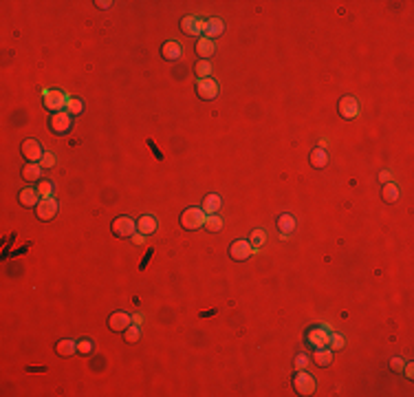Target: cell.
I'll use <instances>...</instances> for the list:
<instances>
[{
  "label": "cell",
  "mask_w": 414,
  "mask_h": 397,
  "mask_svg": "<svg viewBox=\"0 0 414 397\" xmlns=\"http://www.w3.org/2000/svg\"><path fill=\"white\" fill-rule=\"evenodd\" d=\"M278 227H280V232L291 234V232L295 230V216H293V214H282V216H278Z\"/></svg>",
  "instance_id": "603a6c76"
},
{
  "label": "cell",
  "mask_w": 414,
  "mask_h": 397,
  "mask_svg": "<svg viewBox=\"0 0 414 397\" xmlns=\"http://www.w3.org/2000/svg\"><path fill=\"white\" fill-rule=\"evenodd\" d=\"M205 227L209 232H218L223 227V218L221 216H207L205 218Z\"/></svg>",
  "instance_id": "1f68e13d"
},
{
  "label": "cell",
  "mask_w": 414,
  "mask_h": 397,
  "mask_svg": "<svg viewBox=\"0 0 414 397\" xmlns=\"http://www.w3.org/2000/svg\"><path fill=\"white\" fill-rule=\"evenodd\" d=\"M264 241H267V234H264V230H253V232H251V236H249V243H251L253 252H255V249L262 247V245H264Z\"/></svg>",
  "instance_id": "4316f807"
},
{
  "label": "cell",
  "mask_w": 414,
  "mask_h": 397,
  "mask_svg": "<svg viewBox=\"0 0 414 397\" xmlns=\"http://www.w3.org/2000/svg\"><path fill=\"white\" fill-rule=\"evenodd\" d=\"M223 205V198L218 195H207L203 198V210H205V214H216L218 210H221Z\"/></svg>",
  "instance_id": "d6986e66"
},
{
  "label": "cell",
  "mask_w": 414,
  "mask_h": 397,
  "mask_svg": "<svg viewBox=\"0 0 414 397\" xmlns=\"http://www.w3.org/2000/svg\"><path fill=\"white\" fill-rule=\"evenodd\" d=\"M110 4H112L110 0H97V7H99V9H108Z\"/></svg>",
  "instance_id": "ab89813d"
},
{
  "label": "cell",
  "mask_w": 414,
  "mask_h": 397,
  "mask_svg": "<svg viewBox=\"0 0 414 397\" xmlns=\"http://www.w3.org/2000/svg\"><path fill=\"white\" fill-rule=\"evenodd\" d=\"M135 232H137L135 218H130V216H117L115 221H112V234H115V236L130 238Z\"/></svg>",
  "instance_id": "8992f818"
},
{
  "label": "cell",
  "mask_w": 414,
  "mask_h": 397,
  "mask_svg": "<svg viewBox=\"0 0 414 397\" xmlns=\"http://www.w3.org/2000/svg\"><path fill=\"white\" fill-rule=\"evenodd\" d=\"M326 146H329V139H320V148L326 150Z\"/></svg>",
  "instance_id": "b9f144b4"
},
{
  "label": "cell",
  "mask_w": 414,
  "mask_h": 397,
  "mask_svg": "<svg viewBox=\"0 0 414 397\" xmlns=\"http://www.w3.org/2000/svg\"><path fill=\"white\" fill-rule=\"evenodd\" d=\"M225 31V22L221 18H209L207 20V24H205V35L203 38H216V35H221Z\"/></svg>",
  "instance_id": "ac0fdd59"
},
{
  "label": "cell",
  "mask_w": 414,
  "mask_h": 397,
  "mask_svg": "<svg viewBox=\"0 0 414 397\" xmlns=\"http://www.w3.org/2000/svg\"><path fill=\"white\" fill-rule=\"evenodd\" d=\"M22 155L29 164H40V159L44 157V148L40 146V141L35 139H24L22 141Z\"/></svg>",
  "instance_id": "ba28073f"
},
{
  "label": "cell",
  "mask_w": 414,
  "mask_h": 397,
  "mask_svg": "<svg viewBox=\"0 0 414 397\" xmlns=\"http://www.w3.org/2000/svg\"><path fill=\"white\" fill-rule=\"evenodd\" d=\"M311 360H309V355H304V353H300L298 358H295V369H304L306 364H309Z\"/></svg>",
  "instance_id": "d590c367"
},
{
  "label": "cell",
  "mask_w": 414,
  "mask_h": 397,
  "mask_svg": "<svg viewBox=\"0 0 414 397\" xmlns=\"http://www.w3.org/2000/svg\"><path fill=\"white\" fill-rule=\"evenodd\" d=\"M144 322V313H135L132 315V324H141Z\"/></svg>",
  "instance_id": "60d3db41"
},
{
  "label": "cell",
  "mask_w": 414,
  "mask_h": 397,
  "mask_svg": "<svg viewBox=\"0 0 414 397\" xmlns=\"http://www.w3.org/2000/svg\"><path fill=\"white\" fill-rule=\"evenodd\" d=\"M42 177V166L40 164H27L22 168V179L24 181H40Z\"/></svg>",
  "instance_id": "44dd1931"
},
{
  "label": "cell",
  "mask_w": 414,
  "mask_h": 397,
  "mask_svg": "<svg viewBox=\"0 0 414 397\" xmlns=\"http://www.w3.org/2000/svg\"><path fill=\"white\" fill-rule=\"evenodd\" d=\"M55 161H58V157H55L53 152H44V157L40 159V166H42V168H53Z\"/></svg>",
  "instance_id": "836d02e7"
},
{
  "label": "cell",
  "mask_w": 414,
  "mask_h": 397,
  "mask_svg": "<svg viewBox=\"0 0 414 397\" xmlns=\"http://www.w3.org/2000/svg\"><path fill=\"white\" fill-rule=\"evenodd\" d=\"M403 373H406V378H408V380H412V378H414V364H412V362H408L406 366H403Z\"/></svg>",
  "instance_id": "74e56055"
},
{
  "label": "cell",
  "mask_w": 414,
  "mask_h": 397,
  "mask_svg": "<svg viewBox=\"0 0 414 397\" xmlns=\"http://www.w3.org/2000/svg\"><path fill=\"white\" fill-rule=\"evenodd\" d=\"M55 351H58V355H60V358H71V355H75V353H78V342H75V340L64 338V340H60V342H58V347H55Z\"/></svg>",
  "instance_id": "e0dca14e"
},
{
  "label": "cell",
  "mask_w": 414,
  "mask_h": 397,
  "mask_svg": "<svg viewBox=\"0 0 414 397\" xmlns=\"http://www.w3.org/2000/svg\"><path fill=\"white\" fill-rule=\"evenodd\" d=\"M293 386L300 395H313L318 391V382H315V378L311 373H306L304 369H300V373H295Z\"/></svg>",
  "instance_id": "3957f363"
},
{
  "label": "cell",
  "mask_w": 414,
  "mask_h": 397,
  "mask_svg": "<svg viewBox=\"0 0 414 397\" xmlns=\"http://www.w3.org/2000/svg\"><path fill=\"white\" fill-rule=\"evenodd\" d=\"M35 214H38L40 221H51V218L58 216V201H55V197L40 198V203L35 205Z\"/></svg>",
  "instance_id": "52a82bcc"
},
{
  "label": "cell",
  "mask_w": 414,
  "mask_h": 397,
  "mask_svg": "<svg viewBox=\"0 0 414 397\" xmlns=\"http://www.w3.org/2000/svg\"><path fill=\"white\" fill-rule=\"evenodd\" d=\"M205 218H207V214L203 207H187L181 214V225L185 227V230H198V227L205 225Z\"/></svg>",
  "instance_id": "6da1fadb"
},
{
  "label": "cell",
  "mask_w": 414,
  "mask_h": 397,
  "mask_svg": "<svg viewBox=\"0 0 414 397\" xmlns=\"http://www.w3.org/2000/svg\"><path fill=\"white\" fill-rule=\"evenodd\" d=\"M18 198H20V203H22L24 207H35L40 203V192H38V188H31V186H27L24 190H20V195H18Z\"/></svg>",
  "instance_id": "5bb4252c"
},
{
  "label": "cell",
  "mask_w": 414,
  "mask_h": 397,
  "mask_svg": "<svg viewBox=\"0 0 414 397\" xmlns=\"http://www.w3.org/2000/svg\"><path fill=\"white\" fill-rule=\"evenodd\" d=\"M196 24H198V16H185L181 20V29L187 35H196Z\"/></svg>",
  "instance_id": "d4e9b609"
},
{
  "label": "cell",
  "mask_w": 414,
  "mask_h": 397,
  "mask_svg": "<svg viewBox=\"0 0 414 397\" xmlns=\"http://www.w3.org/2000/svg\"><path fill=\"white\" fill-rule=\"evenodd\" d=\"M161 55H163V60H167V62H176V60H181L183 49L176 40H167V42L161 47Z\"/></svg>",
  "instance_id": "4fadbf2b"
},
{
  "label": "cell",
  "mask_w": 414,
  "mask_h": 397,
  "mask_svg": "<svg viewBox=\"0 0 414 397\" xmlns=\"http://www.w3.org/2000/svg\"><path fill=\"white\" fill-rule=\"evenodd\" d=\"M326 164H329V155H326V150L315 148L313 152H311V166L313 168H324Z\"/></svg>",
  "instance_id": "cb8c5ba5"
},
{
  "label": "cell",
  "mask_w": 414,
  "mask_h": 397,
  "mask_svg": "<svg viewBox=\"0 0 414 397\" xmlns=\"http://www.w3.org/2000/svg\"><path fill=\"white\" fill-rule=\"evenodd\" d=\"M253 254V247L249 241H243V238H238V241L232 243V247H229V256L234 258V261H247L249 256Z\"/></svg>",
  "instance_id": "9c48e42d"
},
{
  "label": "cell",
  "mask_w": 414,
  "mask_h": 397,
  "mask_svg": "<svg viewBox=\"0 0 414 397\" xmlns=\"http://www.w3.org/2000/svg\"><path fill=\"white\" fill-rule=\"evenodd\" d=\"M313 362L318 364V366H331V362H333V351H331L329 347L326 349H315V353H313Z\"/></svg>",
  "instance_id": "ffe728a7"
},
{
  "label": "cell",
  "mask_w": 414,
  "mask_h": 397,
  "mask_svg": "<svg viewBox=\"0 0 414 397\" xmlns=\"http://www.w3.org/2000/svg\"><path fill=\"white\" fill-rule=\"evenodd\" d=\"M329 340H331V329H326L324 324L306 331V342L313 349H326L329 347Z\"/></svg>",
  "instance_id": "277c9868"
},
{
  "label": "cell",
  "mask_w": 414,
  "mask_h": 397,
  "mask_svg": "<svg viewBox=\"0 0 414 397\" xmlns=\"http://www.w3.org/2000/svg\"><path fill=\"white\" fill-rule=\"evenodd\" d=\"M196 93L201 99H214L218 95V82L214 78H205V80H198L196 82Z\"/></svg>",
  "instance_id": "30bf717a"
},
{
  "label": "cell",
  "mask_w": 414,
  "mask_h": 397,
  "mask_svg": "<svg viewBox=\"0 0 414 397\" xmlns=\"http://www.w3.org/2000/svg\"><path fill=\"white\" fill-rule=\"evenodd\" d=\"M399 186L395 181H390V183H383V192H381V197H383V201L386 203H395L397 198H399Z\"/></svg>",
  "instance_id": "7402d4cb"
},
{
  "label": "cell",
  "mask_w": 414,
  "mask_h": 397,
  "mask_svg": "<svg viewBox=\"0 0 414 397\" xmlns=\"http://www.w3.org/2000/svg\"><path fill=\"white\" fill-rule=\"evenodd\" d=\"M53 181H42L40 179V183H38V192H40V197L42 198H49V197H53Z\"/></svg>",
  "instance_id": "4dcf8cb0"
},
{
  "label": "cell",
  "mask_w": 414,
  "mask_h": 397,
  "mask_svg": "<svg viewBox=\"0 0 414 397\" xmlns=\"http://www.w3.org/2000/svg\"><path fill=\"white\" fill-rule=\"evenodd\" d=\"M84 110V101L78 99V98H71L69 104H66V113L69 115H80Z\"/></svg>",
  "instance_id": "f546056e"
},
{
  "label": "cell",
  "mask_w": 414,
  "mask_h": 397,
  "mask_svg": "<svg viewBox=\"0 0 414 397\" xmlns=\"http://www.w3.org/2000/svg\"><path fill=\"white\" fill-rule=\"evenodd\" d=\"M344 344H346V338L341 333H335V331H331V340H329V349L331 351H339V349H344Z\"/></svg>",
  "instance_id": "f1b7e54d"
},
{
  "label": "cell",
  "mask_w": 414,
  "mask_h": 397,
  "mask_svg": "<svg viewBox=\"0 0 414 397\" xmlns=\"http://www.w3.org/2000/svg\"><path fill=\"white\" fill-rule=\"evenodd\" d=\"M78 351H80L82 355H88V353H93V351H95V344H93V340H88V338L80 340V342H78Z\"/></svg>",
  "instance_id": "d6a6232c"
},
{
  "label": "cell",
  "mask_w": 414,
  "mask_h": 397,
  "mask_svg": "<svg viewBox=\"0 0 414 397\" xmlns=\"http://www.w3.org/2000/svg\"><path fill=\"white\" fill-rule=\"evenodd\" d=\"M137 230H139L141 234H146V236H150V234H155L157 230H159V221H157V216H152V214H144L137 221Z\"/></svg>",
  "instance_id": "9a60e30c"
},
{
  "label": "cell",
  "mask_w": 414,
  "mask_h": 397,
  "mask_svg": "<svg viewBox=\"0 0 414 397\" xmlns=\"http://www.w3.org/2000/svg\"><path fill=\"white\" fill-rule=\"evenodd\" d=\"M42 95H44V106H47V110H53V113H60V110H64L66 108V104H69V95L62 93V91H49V89H44L42 91Z\"/></svg>",
  "instance_id": "7a4b0ae2"
},
{
  "label": "cell",
  "mask_w": 414,
  "mask_h": 397,
  "mask_svg": "<svg viewBox=\"0 0 414 397\" xmlns=\"http://www.w3.org/2000/svg\"><path fill=\"white\" fill-rule=\"evenodd\" d=\"M379 181L390 183V181H392V172H390V170H381V172H379Z\"/></svg>",
  "instance_id": "f35d334b"
},
{
  "label": "cell",
  "mask_w": 414,
  "mask_h": 397,
  "mask_svg": "<svg viewBox=\"0 0 414 397\" xmlns=\"http://www.w3.org/2000/svg\"><path fill=\"white\" fill-rule=\"evenodd\" d=\"M130 238H132V243H135V245H144V243H146V234H141V232L139 234H132Z\"/></svg>",
  "instance_id": "8d00e7d4"
},
{
  "label": "cell",
  "mask_w": 414,
  "mask_h": 397,
  "mask_svg": "<svg viewBox=\"0 0 414 397\" xmlns=\"http://www.w3.org/2000/svg\"><path fill=\"white\" fill-rule=\"evenodd\" d=\"M214 51H216V44H214V40H209V38H201L196 42V55L201 60H207V58H212L214 55Z\"/></svg>",
  "instance_id": "2e32d148"
},
{
  "label": "cell",
  "mask_w": 414,
  "mask_h": 397,
  "mask_svg": "<svg viewBox=\"0 0 414 397\" xmlns=\"http://www.w3.org/2000/svg\"><path fill=\"white\" fill-rule=\"evenodd\" d=\"M403 366H406V360H403V358H399V355H397V358H392V360H390V369L395 371V373H401V371H403Z\"/></svg>",
  "instance_id": "e575fe53"
},
{
  "label": "cell",
  "mask_w": 414,
  "mask_h": 397,
  "mask_svg": "<svg viewBox=\"0 0 414 397\" xmlns=\"http://www.w3.org/2000/svg\"><path fill=\"white\" fill-rule=\"evenodd\" d=\"M130 324H132V315L126 311H115L108 318V327H110V331H115V333H119V331L124 333Z\"/></svg>",
  "instance_id": "8fae6325"
},
{
  "label": "cell",
  "mask_w": 414,
  "mask_h": 397,
  "mask_svg": "<svg viewBox=\"0 0 414 397\" xmlns=\"http://www.w3.org/2000/svg\"><path fill=\"white\" fill-rule=\"evenodd\" d=\"M339 115L344 119H355L359 115V104H357V99L352 95H346V98L339 99Z\"/></svg>",
  "instance_id": "7c38bea8"
},
{
  "label": "cell",
  "mask_w": 414,
  "mask_h": 397,
  "mask_svg": "<svg viewBox=\"0 0 414 397\" xmlns=\"http://www.w3.org/2000/svg\"><path fill=\"white\" fill-rule=\"evenodd\" d=\"M196 75L198 80H205L212 75V64H209V60H198L196 62Z\"/></svg>",
  "instance_id": "83f0119b"
},
{
  "label": "cell",
  "mask_w": 414,
  "mask_h": 397,
  "mask_svg": "<svg viewBox=\"0 0 414 397\" xmlns=\"http://www.w3.org/2000/svg\"><path fill=\"white\" fill-rule=\"evenodd\" d=\"M124 338H126V342H130V344L139 342V340H141V329H139V324H130V327L124 331Z\"/></svg>",
  "instance_id": "484cf974"
},
{
  "label": "cell",
  "mask_w": 414,
  "mask_h": 397,
  "mask_svg": "<svg viewBox=\"0 0 414 397\" xmlns=\"http://www.w3.org/2000/svg\"><path fill=\"white\" fill-rule=\"evenodd\" d=\"M49 126L55 135H66V132H71V128H73V115L64 113V110L53 113L49 119Z\"/></svg>",
  "instance_id": "5b68a950"
}]
</instances>
